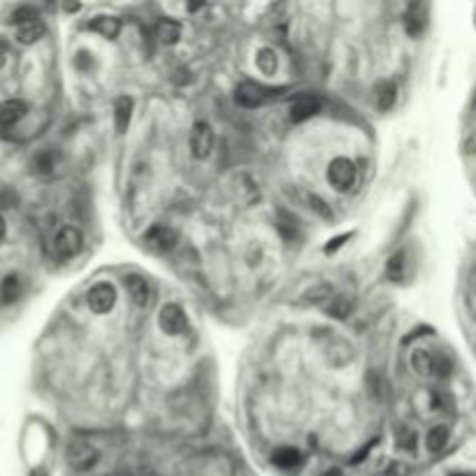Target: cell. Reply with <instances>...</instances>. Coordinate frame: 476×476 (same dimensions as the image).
Wrapping results in <instances>:
<instances>
[{
    "instance_id": "24",
    "label": "cell",
    "mask_w": 476,
    "mask_h": 476,
    "mask_svg": "<svg viewBox=\"0 0 476 476\" xmlns=\"http://www.w3.org/2000/svg\"><path fill=\"white\" fill-rule=\"evenodd\" d=\"M277 228L286 240H295L297 237V225H295V218L288 216L286 212H279L277 214Z\"/></svg>"
},
{
    "instance_id": "18",
    "label": "cell",
    "mask_w": 476,
    "mask_h": 476,
    "mask_svg": "<svg viewBox=\"0 0 476 476\" xmlns=\"http://www.w3.org/2000/svg\"><path fill=\"white\" fill-rule=\"evenodd\" d=\"M91 30L100 33L102 38H117L121 30V21L117 16H98V19L91 21Z\"/></svg>"
},
{
    "instance_id": "6",
    "label": "cell",
    "mask_w": 476,
    "mask_h": 476,
    "mask_svg": "<svg viewBox=\"0 0 476 476\" xmlns=\"http://www.w3.org/2000/svg\"><path fill=\"white\" fill-rule=\"evenodd\" d=\"M87 302L91 311H95V314H105V311H109L114 307V302H117V293H114V288L109 284H95L93 288L89 291L87 295Z\"/></svg>"
},
{
    "instance_id": "30",
    "label": "cell",
    "mask_w": 476,
    "mask_h": 476,
    "mask_svg": "<svg viewBox=\"0 0 476 476\" xmlns=\"http://www.w3.org/2000/svg\"><path fill=\"white\" fill-rule=\"evenodd\" d=\"M5 60H8V45H5V42L0 40V65H3Z\"/></svg>"
},
{
    "instance_id": "22",
    "label": "cell",
    "mask_w": 476,
    "mask_h": 476,
    "mask_svg": "<svg viewBox=\"0 0 476 476\" xmlns=\"http://www.w3.org/2000/svg\"><path fill=\"white\" fill-rule=\"evenodd\" d=\"M386 277L390 282H400L405 277V251H398L395 256H390V260L386 262Z\"/></svg>"
},
{
    "instance_id": "5",
    "label": "cell",
    "mask_w": 476,
    "mask_h": 476,
    "mask_svg": "<svg viewBox=\"0 0 476 476\" xmlns=\"http://www.w3.org/2000/svg\"><path fill=\"white\" fill-rule=\"evenodd\" d=\"M95 460H98V451L91 446V444H84V442L70 444L68 462H70L72 469H77V472H87V469L95 465Z\"/></svg>"
},
{
    "instance_id": "29",
    "label": "cell",
    "mask_w": 476,
    "mask_h": 476,
    "mask_svg": "<svg viewBox=\"0 0 476 476\" xmlns=\"http://www.w3.org/2000/svg\"><path fill=\"white\" fill-rule=\"evenodd\" d=\"M398 446L400 449H407V451H413V446H416V435H413V430H402L398 435Z\"/></svg>"
},
{
    "instance_id": "15",
    "label": "cell",
    "mask_w": 476,
    "mask_h": 476,
    "mask_svg": "<svg viewBox=\"0 0 476 476\" xmlns=\"http://www.w3.org/2000/svg\"><path fill=\"white\" fill-rule=\"evenodd\" d=\"M45 33H47L45 23L38 19V21H30V23L19 26V30H16V40H19L21 45H35L40 38H45Z\"/></svg>"
},
{
    "instance_id": "8",
    "label": "cell",
    "mask_w": 476,
    "mask_h": 476,
    "mask_svg": "<svg viewBox=\"0 0 476 476\" xmlns=\"http://www.w3.org/2000/svg\"><path fill=\"white\" fill-rule=\"evenodd\" d=\"M214 146V133L207 124H195L191 131V151L195 158H207Z\"/></svg>"
},
{
    "instance_id": "17",
    "label": "cell",
    "mask_w": 476,
    "mask_h": 476,
    "mask_svg": "<svg viewBox=\"0 0 476 476\" xmlns=\"http://www.w3.org/2000/svg\"><path fill=\"white\" fill-rule=\"evenodd\" d=\"M449 428H444V425H435L430 432H428V437H425V446H428L430 453H439V451H444L449 446Z\"/></svg>"
},
{
    "instance_id": "11",
    "label": "cell",
    "mask_w": 476,
    "mask_h": 476,
    "mask_svg": "<svg viewBox=\"0 0 476 476\" xmlns=\"http://www.w3.org/2000/svg\"><path fill=\"white\" fill-rule=\"evenodd\" d=\"M411 367L418 376H437V358L430 351L418 349L411 353Z\"/></svg>"
},
{
    "instance_id": "23",
    "label": "cell",
    "mask_w": 476,
    "mask_h": 476,
    "mask_svg": "<svg viewBox=\"0 0 476 476\" xmlns=\"http://www.w3.org/2000/svg\"><path fill=\"white\" fill-rule=\"evenodd\" d=\"M351 311V300L346 295H335L330 297V304H328V314L332 319H346Z\"/></svg>"
},
{
    "instance_id": "27",
    "label": "cell",
    "mask_w": 476,
    "mask_h": 476,
    "mask_svg": "<svg viewBox=\"0 0 476 476\" xmlns=\"http://www.w3.org/2000/svg\"><path fill=\"white\" fill-rule=\"evenodd\" d=\"M12 21L19 23V26H23V23H30V21H38V10L35 8H16L14 12H12Z\"/></svg>"
},
{
    "instance_id": "14",
    "label": "cell",
    "mask_w": 476,
    "mask_h": 476,
    "mask_svg": "<svg viewBox=\"0 0 476 476\" xmlns=\"http://www.w3.org/2000/svg\"><path fill=\"white\" fill-rule=\"evenodd\" d=\"M425 8L423 5H411L407 12V19H405V26H407V33L411 35V38H418L420 33H423L425 28Z\"/></svg>"
},
{
    "instance_id": "32",
    "label": "cell",
    "mask_w": 476,
    "mask_h": 476,
    "mask_svg": "<svg viewBox=\"0 0 476 476\" xmlns=\"http://www.w3.org/2000/svg\"><path fill=\"white\" fill-rule=\"evenodd\" d=\"M3 233H5V223H3V216H0V237H3Z\"/></svg>"
},
{
    "instance_id": "9",
    "label": "cell",
    "mask_w": 476,
    "mask_h": 476,
    "mask_svg": "<svg viewBox=\"0 0 476 476\" xmlns=\"http://www.w3.org/2000/svg\"><path fill=\"white\" fill-rule=\"evenodd\" d=\"M124 286H126L128 297H131L135 307H146V304H149L151 288H149V284H146V279L137 277V274H131V277H126Z\"/></svg>"
},
{
    "instance_id": "16",
    "label": "cell",
    "mask_w": 476,
    "mask_h": 476,
    "mask_svg": "<svg viewBox=\"0 0 476 476\" xmlns=\"http://www.w3.org/2000/svg\"><path fill=\"white\" fill-rule=\"evenodd\" d=\"M19 297H21V279L16 277V274H10V277H5L3 284H0V300L5 304H12L19 300Z\"/></svg>"
},
{
    "instance_id": "4",
    "label": "cell",
    "mask_w": 476,
    "mask_h": 476,
    "mask_svg": "<svg viewBox=\"0 0 476 476\" xmlns=\"http://www.w3.org/2000/svg\"><path fill=\"white\" fill-rule=\"evenodd\" d=\"M270 98H272L270 91H267L265 87H260V84H253V82H244L235 91V100L240 102L242 107H249V109L262 105V102H267Z\"/></svg>"
},
{
    "instance_id": "19",
    "label": "cell",
    "mask_w": 476,
    "mask_h": 476,
    "mask_svg": "<svg viewBox=\"0 0 476 476\" xmlns=\"http://www.w3.org/2000/svg\"><path fill=\"white\" fill-rule=\"evenodd\" d=\"M156 35L163 45H174V42H179V38H181V26L172 19H163L156 26Z\"/></svg>"
},
{
    "instance_id": "21",
    "label": "cell",
    "mask_w": 476,
    "mask_h": 476,
    "mask_svg": "<svg viewBox=\"0 0 476 476\" xmlns=\"http://www.w3.org/2000/svg\"><path fill=\"white\" fill-rule=\"evenodd\" d=\"M395 98H398V87L393 82H381L376 87V105H379V109H390L395 105Z\"/></svg>"
},
{
    "instance_id": "2",
    "label": "cell",
    "mask_w": 476,
    "mask_h": 476,
    "mask_svg": "<svg viewBox=\"0 0 476 476\" xmlns=\"http://www.w3.org/2000/svg\"><path fill=\"white\" fill-rule=\"evenodd\" d=\"M84 244V237L77 228L72 225H65V228L58 230L56 240H54V251H56L58 258H72V256L79 253Z\"/></svg>"
},
{
    "instance_id": "10",
    "label": "cell",
    "mask_w": 476,
    "mask_h": 476,
    "mask_svg": "<svg viewBox=\"0 0 476 476\" xmlns=\"http://www.w3.org/2000/svg\"><path fill=\"white\" fill-rule=\"evenodd\" d=\"M319 109H321L319 98H314V95H300V98H295V100L291 102V121H295V124H302V121H307V119L314 117Z\"/></svg>"
},
{
    "instance_id": "12",
    "label": "cell",
    "mask_w": 476,
    "mask_h": 476,
    "mask_svg": "<svg viewBox=\"0 0 476 476\" xmlns=\"http://www.w3.org/2000/svg\"><path fill=\"white\" fill-rule=\"evenodd\" d=\"M28 105L23 100H5L0 105V126H14L26 117Z\"/></svg>"
},
{
    "instance_id": "25",
    "label": "cell",
    "mask_w": 476,
    "mask_h": 476,
    "mask_svg": "<svg viewBox=\"0 0 476 476\" xmlns=\"http://www.w3.org/2000/svg\"><path fill=\"white\" fill-rule=\"evenodd\" d=\"M54 168H56V156H54L52 151H42V154H38L33 158V170H35V172L49 174Z\"/></svg>"
},
{
    "instance_id": "20",
    "label": "cell",
    "mask_w": 476,
    "mask_h": 476,
    "mask_svg": "<svg viewBox=\"0 0 476 476\" xmlns=\"http://www.w3.org/2000/svg\"><path fill=\"white\" fill-rule=\"evenodd\" d=\"M131 109L133 102L128 98H119L117 105H114V126H117L119 133H124L128 124H131Z\"/></svg>"
},
{
    "instance_id": "7",
    "label": "cell",
    "mask_w": 476,
    "mask_h": 476,
    "mask_svg": "<svg viewBox=\"0 0 476 476\" xmlns=\"http://www.w3.org/2000/svg\"><path fill=\"white\" fill-rule=\"evenodd\" d=\"M144 242L154 251H170L177 244V233L168 225H151L144 233Z\"/></svg>"
},
{
    "instance_id": "3",
    "label": "cell",
    "mask_w": 476,
    "mask_h": 476,
    "mask_svg": "<svg viewBox=\"0 0 476 476\" xmlns=\"http://www.w3.org/2000/svg\"><path fill=\"white\" fill-rule=\"evenodd\" d=\"M158 326L166 335H181L186 330V314L179 304H166L158 314Z\"/></svg>"
},
{
    "instance_id": "31",
    "label": "cell",
    "mask_w": 476,
    "mask_h": 476,
    "mask_svg": "<svg viewBox=\"0 0 476 476\" xmlns=\"http://www.w3.org/2000/svg\"><path fill=\"white\" fill-rule=\"evenodd\" d=\"M323 476H344V474H341V469H328Z\"/></svg>"
},
{
    "instance_id": "26",
    "label": "cell",
    "mask_w": 476,
    "mask_h": 476,
    "mask_svg": "<svg viewBox=\"0 0 476 476\" xmlns=\"http://www.w3.org/2000/svg\"><path fill=\"white\" fill-rule=\"evenodd\" d=\"M256 63H258V68L265 72V75L277 70V56H274L272 49H260V52L256 54Z\"/></svg>"
},
{
    "instance_id": "13",
    "label": "cell",
    "mask_w": 476,
    "mask_h": 476,
    "mask_svg": "<svg viewBox=\"0 0 476 476\" xmlns=\"http://www.w3.org/2000/svg\"><path fill=\"white\" fill-rule=\"evenodd\" d=\"M272 462L279 469H284V472H295V469L302 465V453H300V451H295V449L284 446V449L274 451Z\"/></svg>"
},
{
    "instance_id": "28",
    "label": "cell",
    "mask_w": 476,
    "mask_h": 476,
    "mask_svg": "<svg viewBox=\"0 0 476 476\" xmlns=\"http://www.w3.org/2000/svg\"><path fill=\"white\" fill-rule=\"evenodd\" d=\"M309 207H311V212H316L319 216L323 218H332V209L328 207L326 203H323L321 198H316V195H309Z\"/></svg>"
},
{
    "instance_id": "1",
    "label": "cell",
    "mask_w": 476,
    "mask_h": 476,
    "mask_svg": "<svg viewBox=\"0 0 476 476\" xmlns=\"http://www.w3.org/2000/svg\"><path fill=\"white\" fill-rule=\"evenodd\" d=\"M328 181L337 188V191H349L356 184V166L349 158H335L328 168Z\"/></svg>"
}]
</instances>
